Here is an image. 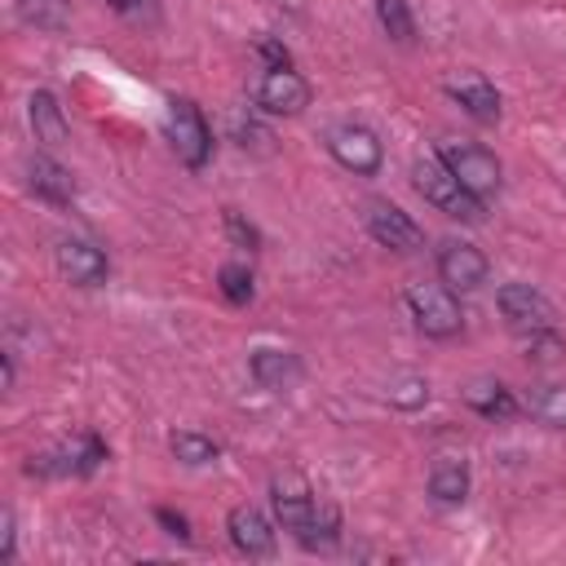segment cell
Segmentation results:
<instances>
[{"instance_id":"obj_12","label":"cell","mask_w":566,"mask_h":566,"mask_svg":"<svg viewBox=\"0 0 566 566\" xmlns=\"http://www.w3.org/2000/svg\"><path fill=\"white\" fill-rule=\"evenodd\" d=\"M226 531H230L234 548H239V553H248V557H265V553H274V526H270V522H265V513H261V509H252V504L230 509Z\"/></svg>"},{"instance_id":"obj_32","label":"cell","mask_w":566,"mask_h":566,"mask_svg":"<svg viewBox=\"0 0 566 566\" xmlns=\"http://www.w3.org/2000/svg\"><path fill=\"white\" fill-rule=\"evenodd\" d=\"M256 49H261V57H265L270 66H287V49H283V44H274V40H261Z\"/></svg>"},{"instance_id":"obj_2","label":"cell","mask_w":566,"mask_h":566,"mask_svg":"<svg viewBox=\"0 0 566 566\" xmlns=\"http://www.w3.org/2000/svg\"><path fill=\"white\" fill-rule=\"evenodd\" d=\"M407 310L416 318V327L433 340H447L460 332V301L447 283H411L407 287Z\"/></svg>"},{"instance_id":"obj_14","label":"cell","mask_w":566,"mask_h":566,"mask_svg":"<svg viewBox=\"0 0 566 566\" xmlns=\"http://www.w3.org/2000/svg\"><path fill=\"white\" fill-rule=\"evenodd\" d=\"M447 93H451L473 119H482V124H495V119H500V93H495L482 75H460V80L447 84Z\"/></svg>"},{"instance_id":"obj_31","label":"cell","mask_w":566,"mask_h":566,"mask_svg":"<svg viewBox=\"0 0 566 566\" xmlns=\"http://www.w3.org/2000/svg\"><path fill=\"white\" fill-rule=\"evenodd\" d=\"M9 557H13V513L0 517V562H9Z\"/></svg>"},{"instance_id":"obj_23","label":"cell","mask_w":566,"mask_h":566,"mask_svg":"<svg viewBox=\"0 0 566 566\" xmlns=\"http://www.w3.org/2000/svg\"><path fill=\"white\" fill-rule=\"evenodd\" d=\"M376 18H380V27L389 31V40H398V44H407V40L416 35V22H411L407 0H376Z\"/></svg>"},{"instance_id":"obj_25","label":"cell","mask_w":566,"mask_h":566,"mask_svg":"<svg viewBox=\"0 0 566 566\" xmlns=\"http://www.w3.org/2000/svg\"><path fill=\"white\" fill-rule=\"evenodd\" d=\"M234 142L243 150H252V155H270L274 150V133L265 124H256V119H234Z\"/></svg>"},{"instance_id":"obj_9","label":"cell","mask_w":566,"mask_h":566,"mask_svg":"<svg viewBox=\"0 0 566 566\" xmlns=\"http://www.w3.org/2000/svg\"><path fill=\"white\" fill-rule=\"evenodd\" d=\"M438 279L451 292H473V287L486 283V256L464 239H447L438 248Z\"/></svg>"},{"instance_id":"obj_11","label":"cell","mask_w":566,"mask_h":566,"mask_svg":"<svg viewBox=\"0 0 566 566\" xmlns=\"http://www.w3.org/2000/svg\"><path fill=\"white\" fill-rule=\"evenodd\" d=\"M314 513H318V500L310 495V486L287 473V478H274V517L283 531H292L296 539H305V531L314 526Z\"/></svg>"},{"instance_id":"obj_17","label":"cell","mask_w":566,"mask_h":566,"mask_svg":"<svg viewBox=\"0 0 566 566\" xmlns=\"http://www.w3.org/2000/svg\"><path fill=\"white\" fill-rule=\"evenodd\" d=\"M27 115H31V128H35V142H44V146H62L66 142V115H62V106H57V97L53 93H31V102H27Z\"/></svg>"},{"instance_id":"obj_24","label":"cell","mask_w":566,"mask_h":566,"mask_svg":"<svg viewBox=\"0 0 566 566\" xmlns=\"http://www.w3.org/2000/svg\"><path fill=\"white\" fill-rule=\"evenodd\" d=\"M217 287H221V296L230 305H248L252 301V274H248V265H221Z\"/></svg>"},{"instance_id":"obj_1","label":"cell","mask_w":566,"mask_h":566,"mask_svg":"<svg viewBox=\"0 0 566 566\" xmlns=\"http://www.w3.org/2000/svg\"><path fill=\"white\" fill-rule=\"evenodd\" d=\"M411 177H416V190H420L438 212H447V217H455V221H482V199H478L473 190H464L460 177H455L438 155L416 159Z\"/></svg>"},{"instance_id":"obj_19","label":"cell","mask_w":566,"mask_h":566,"mask_svg":"<svg viewBox=\"0 0 566 566\" xmlns=\"http://www.w3.org/2000/svg\"><path fill=\"white\" fill-rule=\"evenodd\" d=\"M252 376H256V385H265V389H283V385H292L296 380V358L287 354V349H256L252 354Z\"/></svg>"},{"instance_id":"obj_21","label":"cell","mask_w":566,"mask_h":566,"mask_svg":"<svg viewBox=\"0 0 566 566\" xmlns=\"http://www.w3.org/2000/svg\"><path fill=\"white\" fill-rule=\"evenodd\" d=\"M526 407L553 424V429H566V385H535V394L526 398Z\"/></svg>"},{"instance_id":"obj_28","label":"cell","mask_w":566,"mask_h":566,"mask_svg":"<svg viewBox=\"0 0 566 566\" xmlns=\"http://www.w3.org/2000/svg\"><path fill=\"white\" fill-rule=\"evenodd\" d=\"M106 4H111L119 18H128V22H146V27H150V22L159 18L155 0H106Z\"/></svg>"},{"instance_id":"obj_13","label":"cell","mask_w":566,"mask_h":566,"mask_svg":"<svg viewBox=\"0 0 566 566\" xmlns=\"http://www.w3.org/2000/svg\"><path fill=\"white\" fill-rule=\"evenodd\" d=\"M57 270L80 287H97L106 279V256H102V248H93L84 239H62L57 243Z\"/></svg>"},{"instance_id":"obj_5","label":"cell","mask_w":566,"mask_h":566,"mask_svg":"<svg viewBox=\"0 0 566 566\" xmlns=\"http://www.w3.org/2000/svg\"><path fill=\"white\" fill-rule=\"evenodd\" d=\"M495 305H500V314H504V323L513 327V332H544V327H553L557 323V314H553V301L544 296V292H535L531 283H504L500 292H495Z\"/></svg>"},{"instance_id":"obj_30","label":"cell","mask_w":566,"mask_h":566,"mask_svg":"<svg viewBox=\"0 0 566 566\" xmlns=\"http://www.w3.org/2000/svg\"><path fill=\"white\" fill-rule=\"evenodd\" d=\"M155 517L168 526V535H177V539H190V522H186L181 513H172V509H155Z\"/></svg>"},{"instance_id":"obj_3","label":"cell","mask_w":566,"mask_h":566,"mask_svg":"<svg viewBox=\"0 0 566 566\" xmlns=\"http://www.w3.org/2000/svg\"><path fill=\"white\" fill-rule=\"evenodd\" d=\"M438 159L460 177L464 190H473L478 199H486L491 190H500V159L486 150V146H473V142H447L438 150Z\"/></svg>"},{"instance_id":"obj_18","label":"cell","mask_w":566,"mask_h":566,"mask_svg":"<svg viewBox=\"0 0 566 566\" xmlns=\"http://www.w3.org/2000/svg\"><path fill=\"white\" fill-rule=\"evenodd\" d=\"M464 402L478 411V416H491V420H509L517 411V398L500 385V380H469L464 385Z\"/></svg>"},{"instance_id":"obj_10","label":"cell","mask_w":566,"mask_h":566,"mask_svg":"<svg viewBox=\"0 0 566 566\" xmlns=\"http://www.w3.org/2000/svg\"><path fill=\"white\" fill-rule=\"evenodd\" d=\"M106 460V447L97 433H75L71 442H62L49 455H31V473H93Z\"/></svg>"},{"instance_id":"obj_29","label":"cell","mask_w":566,"mask_h":566,"mask_svg":"<svg viewBox=\"0 0 566 566\" xmlns=\"http://www.w3.org/2000/svg\"><path fill=\"white\" fill-rule=\"evenodd\" d=\"M226 230H230V239H234L239 248H256V230H252V226H248V221H243L234 208L226 212Z\"/></svg>"},{"instance_id":"obj_4","label":"cell","mask_w":566,"mask_h":566,"mask_svg":"<svg viewBox=\"0 0 566 566\" xmlns=\"http://www.w3.org/2000/svg\"><path fill=\"white\" fill-rule=\"evenodd\" d=\"M168 142H172V150H177V159H181L186 168H203V164H208V155H212V133H208V124H203V115H199L195 102L177 97V102L168 106Z\"/></svg>"},{"instance_id":"obj_22","label":"cell","mask_w":566,"mask_h":566,"mask_svg":"<svg viewBox=\"0 0 566 566\" xmlns=\"http://www.w3.org/2000/svg\"><path fill=\"white\" fill-rule=\"evenodd\" d=\"M172 455H177L181 464L199 469V464H212V460H217V442L203 438V433H195V429H181V433H172Z\"/></svg>"},{"instance_id":"obj_20","label":"cell","mask_w":566,"mask_h":566,"mask_svg":"<svg viewBox=\"0 0 566 566\" xmlns=\"http://www.w3.org/2000/svg\"><path fill=\"white\" fill-rule=\"evenodd\" d=\"M18 18L35 31H62L71 22V4L66 0H18Z\"/></svg>"},{"instance_id":"obj_27","label":"cell","mask_w":566,"mask_h":566,"mask_svg":"<svg viewBox=\"0 0 566 566\" xmlns=\"http://www.w3.org/2000/svg\"><path fill=\"white\" fill-rule=\"evenodd\" d=\"M424 398H429V385H424L420 376H402V380L389 385V402H394V407H407V411H411V407H420Z\"/></svg>"},{"instance_id":"obj_16","label":"cell","mask_w":566,"mask_h":566,"mask_svg":"<svg viewBox=\"0 0 566 566\" xmlns=\"http://www.w3.org/2000/svg\"><path fill=\"white\" fill-rule=\"evenodd\" d=\"M429 495L438 504H460L469 495V464L460 455H438L429 469Z\"/></svg>"},{"instance_id":"obj_8","label":"cell","mask_w":566,"mask_h":566,"mask_svg":"<svg viewBox=\"0 0 566 566\" xmlns=\"http://www.w3.org/2000/svg\"><path fill=\"white\" fill-rule=\"evenodd\" d=\"M256 106L270 115H301L310 106V84L292 66H270L256 84Z\"/></svg>"},{"instance_id":"obj_15","label":"cell","mask_w":566,"mask_h":566,"mask_svg":"<svg viewBox=\"0 0 566 566\" xmlns=\"http://www.w3.org/2000/svg\"><path fill=\"white\" fill-rule=\"evenodd\" d=\"M27 172H31V190H35L40 199H49V203H71V199H75V177H71L57 159L35 155Z\"/></svg>"},{"instance_id":"obj_7","label":"cell","mask_w":566,"mask_h":566,"mask_svg":"<svg viewBox=\"0 0 566 566\" xmlns=\"http://www.w3.org/2000/svg\"><path fill=\"white\" fill-rule=\"evenodd\" d=\"M363 221H367L371 239H376V243H385V248H394V252H420V248H424V230H420V226H416L398 203L376 199V203H367Z\"/></svg>"},{"instance_id":"obj_26","label":"cell","mask_w":566,"mask_h":566,"mask_svg":"<svg viewBox=\"0 0 566 566\" xmlns=\"http://www.w3.org/2000/svg\"><path fill=\"white\" fill-rule=\"evenodd\" d=\"M562 354H566V345H562L557 327H544V332H526V358H535V363H557Z\"/></svg>"},{"instance_id":"obj_6","label":"cell","mask_w":566,"mask_h":566,"mask_svg":"<svg viewBox=\"0 0 566 566\" xmlns=\"http://www.w3.org/2000/svg\"><path fill=\"white\" fill-rule=\"evenodd\" d=\"M327 150H332L336 164L349 168L354 177H371V172L380 168V159H385L380 137H376L371 128H363V124H336V128H327Z\"/></svg>"}]
</instances>
